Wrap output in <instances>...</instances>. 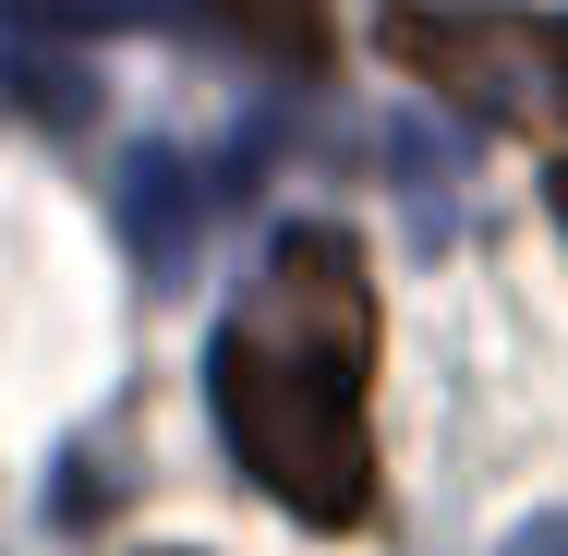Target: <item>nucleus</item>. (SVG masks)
<instances>
[{
	"label": "nucleus",
	"instance_id": "nucleus-6",
	"mask_svg": "<svg viewBox=\"0 0 568 556\" xmlns=\"http://www.w3.org/2000/svg\"><path fill=\"white\" fill-rule=\"evenodd\" d=\"M545 110L568 121V12H557V24H545Z\"/></svg>",
	"mask_w": 568,
	"mask_h": 556
},
{
	"label": "nucleus",
	"instance_id": "nucleus-5",
	"mask_svg": "<svg viewBox=\"0 0 568 556\" xmlns=\"http://www.w3.org/2000/svg\"><path fill=\"white\" fill-rule=\"evenodd\" d=\"M24 24H49V37H98V24H145L158 0H12Z\"/></svg>",
	"mask_w": 568,
	"mask_h": 556
},
{
	"label": "nucleus",
	"instance_id": "nucleus-1",
	"mask_svg": "<svg viewBox=\"0 0 568 556\" xmlns=\"http://www.w3.org/2000/svg\"><path fill=\"white\" fill-rule=\"evenodd\" d=\"M363 387H375V279L363 242L327 219H291L266 242L254 291L206 338V400H219L230 459L315 533L375 520V436H363Z\"/></svg>",
	"mask_w": 568,
	"mask_h": 556
},
{
	"label": "nucleus",
	"instance_id": "nucleus-4",
	"mask_svg": "<svg viewBox=\"0 0 568 556\" xmlns=\"http://www.w3.org/2000/svg\"><path fill=\"white\" fill-rule=\"evenodd\" d=\"M242 49H266V61H291V73H315L327 61V0H206Z\"/></svg>",
	"mask_w": 568,
	"mask_h": 556
},
{
	"label": "nucleus",
	"instance_id": "nucleus-7",
	"mask_svg": "<svg viewBox=\"0 0 568 556\" xmlns=\"http://www.w3.org/2000/svg\"><path fill=\"white\" fill-rule=\"evenodd\" d=\"M508 556H568V508H557V520H520V533H508Z\"/></svg>",
	"mask_w": 568,
	"mask_h": 556
},
{
	"label": "nucleus",
	"instance_id": "nucleus-3",
	"mask_svg": "<svg viewBox=\"0 0 568 556\" xmlns=\"http://www.w3.org/2000/svg\"><path fill=\"white\" fill-rule=\"evenodd\" d=\"M121 230H133L145 279L194 266V242H206V170H194L182 145H133V158H121Z\"/></svg>",
	"mask_w": 568,
	"mask_h": 556
},
{
	"label": "nucleus",
	"instance_id": "nucleus-2",
	"mask_svg": "<svg viewBox=\"0 0 568 556\" xmlns=\"http://www.w3.org/2000/svg\"><path fill=\"white\" fill-rule=\"evenodd\" d=\"M375 37H387V61L399 73H424L436 98L484 121H532L545 110V24H520V12H436V0H387L375 12Z\"/></svg>",
	"mask_w": 568,
	"mask_h": 556
}]
</instances>
